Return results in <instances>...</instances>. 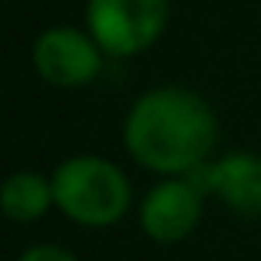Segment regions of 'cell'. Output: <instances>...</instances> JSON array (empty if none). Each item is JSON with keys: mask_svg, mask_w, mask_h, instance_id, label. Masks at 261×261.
<instances>
[{"mask_svg": "<svg viewBox=\"0 0 261 261\" xmlns=\"http://www.w3.org/2000/svg\"><path fill=\"white\" fill-rule=\"evenodd\" d=\"M20 261H76L70 251L63 248H53V245H40V248H30Z\"/></svg>", "mask_w": 261, "mask_h": 261, "instance_id": "8", "label": "cell"}, {"mask_svg": "<svg viewBox=\"0 0 261 261\" xmlns=\"http://www.w3.org/2000/svg\"><path fill=\"white\" fill-rule=\"evenodd\" d=\"M50 185L57 205L83 225H113L129 205V185L122 172L96 155L63 162Z\"/></svg>", "mask_w": 261, "mask_h": 261, "instance_id": "2", "label": "cell"}, {"mask_svg": "<svg viewBox=\"0 0 261 261\" xmlns=\"http://www.w3.org/2000/svg\"><path fill=\"white\" fill-rule=\"evenodd\" d=\"M53 185H46L33 172H17L0 185V208L17 222H33L50 208Z\"/></svg>", "mask_w": 261, "mask_h": 261, "instance_id": "7", "label": "cell"}, {"mask_svg": "<svg viewBox=\"0 0 261 261\" xmlns=\"http://www.w3.org/2000/svg\"><path fill=\"white\" fill-rule=\"evenodd\" d=\"M37 70L53 86H83L99 73V50L73 27H53L33 46Z\"/></svg>", "mask_w": 261, "mask_h": 261, "instance_id": "4", "label": "cell"}, {"mask_svg": "<svg viewBox=\"0 0 261 261\" xmlns=\"http://www.w3.org/2000/svg\"><path fill=\"white\" fill-rule=\"evenodd\" d=\"M126 146L155 172H192L215 146V116L185 89H155L129 113Z\"/></svg>", "mask_w": 261, "mask_h": 261, "instance_id": "1", "label": "cell"}, {"mask_svg": "<svg viewBox=\"0 0 261 261\" xmlns=\"http://www.w3.org/2000/svg\"><path fill=\"white\" fill-rule=\"evenodd\" d=\"M202 185L225 198L242 215H261V159L258 155H228L205 169Z\"/></svg>", "mask_w": 261, "mask_h": 261, "instance_id": "6", "label": "cell"}, {"mask_svg": "<svg viewBox=\"0 0 261 261\" xmlns=\"http://www.w3.org/2000/svg\"><path fill=\"white\" fill-rule=\"evenodd\" d=\"M202 215V192L195 182H166L142 202V228L155 242H178Z\"/></svg>", "mask_w": 261, "mask_h": 261, "instance_id": "5", "label": "cell"}, {"mask_svg": "<svg viewBox=\"0 0 261 261\" xmlns=\"http://www.w3.org/2000/svg\"><path fill=\"white\" fill-rule=\"evenodd\" d=\"M169 0H89V30L113 57L139 53L162 33Z\"/></svg>", "mask_w": 261, "mask_h": 261, "instance_id": "3", "label": "cell"}]
</instances>
